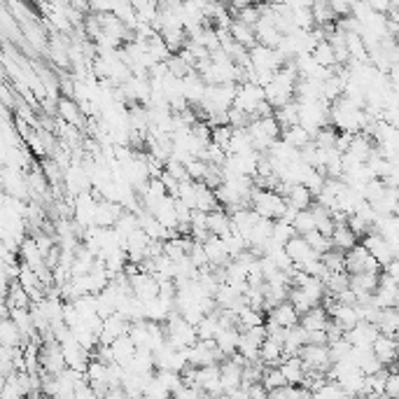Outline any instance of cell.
Instances as JSON below:
<instances>
[{
    "label": "cell",
    "instance_id": "7402d4cb",
    "mask_svg": "<svg viewBox=\"0 0 399 399\" xmlns=\"http://www.w3.org/2000/svg\"><path fill=\"white\" fill-rule=\"evenodd\" d=\"M206 227H208V232L215 236H225L227 232H232V218H229V213L222 208V206H218V208H213L208 213Z\"/></svg>",
    "mask_w": 399,
    "mask_h": 399
},
{
    "label": "cell",
    "instance_id": "484cf974",
    "mask_svg": "<svg viewBox=\"0 0 399 399\" xmlns=\"http://www.w3.org/2000/svg\"><path fill=\"white\" fill-rule=\"evenodd\" d=\"M371 150H374L371 136L357 131V133H352V141H350V145H348L346 152H350V155L355 157L357 161H367V157L371 155Z\"/></svg>",
    "mask_w": 399,
    "mask_h": 399
},
{
    "label": "cell",
    "instance_id": "9c48e42d",
    "mask_svg": "<svg viewBox=\"0 0 399 399\" xmlns=\"http://www.w3.org/2000/svg\"><path fill=\"white\" fill-rule=\"evenodd\" d=\"M371 352L379 357L383 367H395L397 362V336H386L379 334L376 341L371 343Z\"/></svg>",
    "mask_w": 399,
    "mask_h": 399
},
{
    "label": "cell",
    "instance_id": "30bf717a",
    "mask_svg": "<svg viewBox=\"0 0 399 399\" xmlns=\"http://www.w3.org/2000/svg\"><path fill=\"white\" fill-rule=\"evenodd\" d=\"M264 318L271 320L273 325H280V327H285V329L299 325V313H297L294 306L287 302V299H285V302H280V304H275L273 309H268L264 313Z\"/></svg>",
    "mask_w": 399,
    "mask_h": 399
},
{
    "label": "cell",
    "instance_id": "8992f818",
    "mask_svg": "<svg viewBox=\"0 0 399 399\" xmlns=\"http://www.w3.org/2000/svg\"><path fill=\"white\" fill-rule=\"evenodd\" d=\"M304 362L306 371H325L329 369V352H327V343H306V346L297 352Z\"/></svg>",
    "mask_w": 399,
    "mask_h": 399
},
{
    "label": "cell",
    "instance_id": "8fae6325",
    "mask_svg": "<svg viewBox=\"0 0 399 399\" xmlns=\"http://www.w3.org/2000/svg\"><path fill=\"white\" fill-rule=\"evenodd\" d=\"M196 386L203 390V395H222L220 364L196 367Z\"/></svg>",
    "mask_w": 399,
    "mask_h": 399
},
{
    "label": "cell",
    "instance_id": "74e56055",
    "mask_svg": "<svg viewBox=\"0 0 399 399\" xmlns=\"http://www.w3.org/2000/svg\"><path fill=\"white\" fill-rule=\"evenodd\" d=\"M138 227H141V225H138V215L131 213V210H121L117 222L112 225V229L121 236V239H126V236L131 234V232H136Z\"/></svg>",
    "mask_w": 399,
    "mask_h": 399
},
{
    "label": "cell",
    "instance_id": "e0dca14e",
    "mask_svg": "<svg viewBox=\"0 0 399 399\" xmlns=\"http://www.w3.org/2000/svg\"><path fill=\"white\" fill-rule=\"evenodd\" d=\"M239 339H241V329L232 325V327H220L218 334H215V346L220 348V352L225 357H229L232 352H236V346H239Z\"/></svg>",
    "mask_w": 399,
    "mask_h": 399
},
{
    "label": "cell",
    "instance_id": "f35d334b",
    "mask_svg": "<svg viewBox=\"0 0 399 399\" xmlns=\"http://www.w3.org/2000/svg\"><path fill=\"white\" fill-rule=\"evenodd\" d=\"M290 21H292L294 30H311L316 26V21H313V12L311 7H299V10H290Z\"/></svg>",
    "mask_w": 399,
    "mask_h": 399
},
{
    "label": "cell",
    "instance_id": "e575fe53",
    "mask_svg": "<svg viewBox=\"0 0 399 399\" xmlns=\"http://www.w3.org/2000/svg\"><path fill=\"white\" fill-rule=\"evenodd\" d=\"M103 264H105L107 271H110V275L121 273V271H124V268H126V264H129L126 250H124V248H117V250L107 252V255L103 257Z\"/></svg>",
    "mask_w": 399,
    "mask_h": 399
},
{
    "label": "cell",
    "instance_id": "bcb514c9",
    "mask_svg": "<svg viewBox=\"0 0 399 399\" xmlns=\"http://www.w3.org/2000/svg\"><path fill=\"white\" fill-rule=\"evenodd\" d=\"M311 397H322V399H341V397H346L343 395V390H341V386L336 381H332V379H327L325 383H322V386L316 390V393H313Z\"/></svg>",
    "mask_w": 399,
    "mask_h": 399
},
{
    "label": "cell",
    "instance_id": "1f68e13d",
    "mask_svg": "<svg viewBox=\"0 0 399 399\" xmlns=\"http://www.w3.org/2000/svg\"><path fill=\"white\" fill-rule=\"evenodd\" d=\"M218 198H215V191L213 187L206 185L203 180H196V203L194 208L196 210H203V213H210L213 208H218Z\"/></svg>",
    "mask_w": 399,
    "mask_h": 399
},
{
    "label": "cell",
    "instance_id": "60d3db41",
    "mask_svg": "<svg viewBox=\"0 0 399 399\" xmlns=\"http://www.w3.org/2000/svg\"><path fill=\"white\" fill-rule=\"evenodd\" d=\"M325 178H327V175L322 173V171H318V168L309 166V168H306V173H304V178H302V185L309 189L313 196H316L318 191L322 189V185H325Z\"/></svg>",
    "mask_w": 399,
    "mask_h": 399
},
{
    "label": "cell",
    "instance_id": "3957f363",
    "mask_svg": "<svg viewBox=\"0 0 399 399\" xmlns=\"http://www.w3.org/2000/svg\"><path fill=\"white\" fill-rule=\"evenodd\" d=\"M264 103V87H259L255 82H239L234 96V107H239L245 114H255V110Z\"/></svg>",
    "mask_w": 399,
    "mask_h": 399
},
{
    "label": "cell",
    "instance_id": "277c9868",
    "mask_svg": "<svg viewBox=\"0 0 399 399\" xmlns=\"http://www.w3.org/2000/svg\"><path fill=\"white\" fill-rule=\"evenodd\" d=\"M343 257H346V271L348 273H362V271H381L379 262L369 255V250L364 248L362 243H355L352 248H348L343 252Z\"/></svg>",
    "mask_w": 399,
    "mask_h": 399
},
{
    "label": "cell",
    "instance_id": "d6986e66",
    "mask_svg": "<svg viewBox=\"0 0 399 399\" xmlns=\"http://www.w3.org/2000/svg\"><path fill=\"white\" fill-rule=\"evenodd\" d=\"M278 369L280 374L285 376V383H292V386H299V383L304 381V362L299 355H290V357H282L278 362Z\"/></svg>",
    "mask_w": 399,
    "mask_h": 399
},
{
    "label": "cell",
    "instance_id": "c3c4849f",
    "mask_svg": "<svg viewBox=\"0 0 399 399\" xmlns=\"http://www.w3.org/2000/svg\"><path fill=\"white\" fill-rule=\"evenodd\" d=\"M245 390H248V397H259V399H262V397H268V390L262 386V381L250 383V386L245 388Z\"/></svg>",
    "mask_w": 399,
    "mask_h": 399
},
{
    "label": "cell",
    "instance_id": "d6a6232c",
    "mask_svg": "<svg viewBox=\"0 0 399 399\" xmlns=\"http://www.w3.org/2000/svg\"><path fill=\"white\" fill-rule=\"evenodd\" d=\"M112 14H114V17H117L129 30H131V28L136 26V21H138V14H136V7L131 5V0H114Z\"/></svg>",
    "mask_w": 399,
    "mask_h": 399
},
{
    "label": "cell",
    "instance_id": "9a60e30c",
    "mask_svg": "<svg viewBox=\"0 0 399 399\" xmlns=\"http://www.w3.org/2000/svg\"><path fill=\"white\" fill-rule=\"evenodd\" d=\"M201 245H203L206 257H208V264L210 266H225L229 262V252L225 248V241H222V236L208 234V239H206Z\"/></svg>",
    "mask_w": 399,
    "mask_h": 399
},
{
    "label": "cell",
    "instance_id": "83f0119b",
    "mask_svg": "<svg viewBox=\"0 0 399 399\" xmlns=\"http://www.w3.org/2000/svg\"><path fill=\"white\" fill-rule=\"evenodd\" d=\"M376 327H379L381 334H386V336H397V332H399L397 306H390V309H381L379 318H376Z\"/></svg>",
    "mask_w": 399,
    "mask_h": 399
},
{
    "label": "cell",
    "instance_id": "ab89813d",
    "mask_svg": "<svg viewBox=\"0 0 399 399\" xmlns=\"http://www.w3.org/2000/svg\"><path fill=\"white\" fill-rule=\"evenodd\" d=\"M322 264L327 266V271H346V257H343V250L329 248L320 255Z\"/></svg>",
    "mask_w": 399,
    "mask_h": 399
},
{
    "label": "cell",
    "instance_id": "f546056e",
    "mask_svg": "<svg viewBox=\"0 0 399 399\" xmlns=\"http://www.w3.org/2000/svg\"><path fill=\"white\" fill-rule=\"evenodd\" d=\"M280 359H282V343L266 336V339L259 343V362L264 367H271V364H278Z\"/></svg>",
    "mask_w": 399,
    "mask_h": 399
},
{
    "label": "cell",
    "instance_id": "8d00e7d4",
    "mask_svg": "<svg viewBox=\"0 0 399 399\" xmlns=\"http://www.w3.org/2000/svg\"><path fill=\"white\" fill-rule=\"evenodd\" d=\"M311 12H313V21H316V26H325V24L336 21V14L332 12V7H329L327 0H313Z\"/></svg>",
    "mask_w": 399,
    "mask_h": 399
},
{
    "label": "cell",
    "instance_id": "ee69618b",
    "mask_svg": "<svg viewBox=\"0 0 399 399\" xmlns=\"http://www.w3.org/2000/svg\"><path fill=\"white\" fill-rule=\"evenodd\" d=\"M292 236H294V229H292V225H290V222L273 220V225H271V239L273 241H278V243L285 245L290 239H292Z\"/></svg>",
    "mask_w": 399,
    "mask_h": 399
},
{
    "label": "cell",
    "instance_id": "cb8c5ba5",
    "mask_svg": "<svg viewBox=\"0 0 399 399\" xmlns=\"http://www.w3.org/2000/svg\"><path fill=\"white\" fill-rule=\"evenodd\" d=\"M343 390V395L346 397H364V374L355 369L346 376H341L339 381H336Z\"/></svg>",
    "mask_w": 399,
    "mask_h": 399
},
{
    "label": "cell",
    "instance_id": "5bb4252c",
    "mask_svg": "<svg viewBox=\"0 0 399 399\" xmlns=\"http://www.w3.org/2000/svg\"><path fill=\"white\" fill-rule=\"evenodd\" d=\"M121 206L117 201H107V198H98L96 201V213H94V225L98 227H112L117 218L121 215Z\"/></svg>",
    "mask_w": 399,
    "mask_h": 399
},
{
    "label": "cell",
    "instance_id": "7dc6e473",
    "mask_svg": "<svg viewBox=\"0 0 399 399\" xmlns=\"http://www.w3.org/2000/svg\"><path fill=\"white\" fill-rule=\"evenodd\" d=\"M143 397H150V399H161V397H171V393H168V390L161 386V383L157 381V376H152L150 379V383L148 386H145V390H143Z\"/></svg>",
    "mask_w": 399,
    "mask_h": 399
},
{
    "label": "cell",
    "instance_id": "f1b7e54d",
    "mask_svg": "<svg viewBox=\"0 0 399 399\" xmlns=\"http://www.w3.org/2000/svg\"><path fill=\"white\" fill-rule=\"evenodd\" d=\"M250 150H252V138L248 133V126L232 129V138L227 143L229 155H241V152H250Z\"/></svg>",
    "mask_w": 399,
    "mask_h": 399
},
{
    "label": "cell",
    "instance_id": "7a4b0ae2",
    "mask_svg": "<svg viewBox=\"0 0 399 399\" xmlns=\"http://www.w3.org/2000/svg\"><path fill=\"white\" fill-rule=\"evenodd\" d=\"M299 105V124H302L311 136L320 126L329 124V103L322 98H311V101H297Z\"/></svg>",
    "mask_w": 399,
    "mask_h": 399
},
{
    "label": "cell",
    "instance_id": "ac0fdd59",
    "mask_svg": "<svg viewBox=\"0 0 399 399\" xmlns=\"http://www.w3.org/2000/svg\"><path fill=\"white\" fill-rule=\"evenodd\" d=\"M306 343H309V334L302 325H294L287 329L285 334V341H282V357H290V355H297Z\"/></svg>",
    "mask_w": 399,
    "mask_h": 399
},
{
    "label": "cell",
    "instance_id": "ffe728a7",
    "mask_svg": "<svg viewBox=\"0 0 399 399\" xmlns=\"http://www.w3.org/2000/svg\"><path fill=\"white\" fill-rule=\"evenodd\" d=\"M107 348H110V357H112V362H117L124 367L129 359H131V355L136 352V346H133V341L129 339V334H121L117 336L112 343H107Z\"/></svg>",
    "mask_w": 399,
    "mask_h": 399
},
{
    "label": "cell",
    "instance_id": "f6af8a7d",
    "mask_svg": "<svg viewBox=\"0 0 399 399\" xmlns=\"http://www.w3.org/2000/svg\"><path fill=\"white\" fill-rule=\"evenodd\" d=\"M304 239H306V243H309V248H311V250H316L318 255H322V252H325V250L332 248V241H329V236L320 234L318 229H313V232L304 234Z\"/></svg>",
    "mask_w": 399,
    "mask_h": 399
},
{
    "label": "cell",
    "instance_id": "4316f807",
    "mask_svg": "<svg viewBox=\"0 0 399 399\" xmlns=\"http://www.w3.org/2000/svg\"><path fill=\"white\" fill-rule=\"evenodd\" d=\"M285 201H287V206H292V208L304 210V208H309V206L313 203V194L302 185V182H297V185H290L287 187Z\"/></svg>",
    "mask_w": 399,
    "mask_h": 399
},
{
    "label": "cell",
    "instance_id": "d590c367",
    "mask_svg": "<svg viewBox=\"0 0 399 399\" xmlns=\"http://www.w3.org/2000/svg\"><path fill=\"white\" fill-rule=\"evenodd\" d=\"M311 56L318 61L320 66H325V68H336V56H334V49H332V44H329L327 40H320L316 47H313L311 52Z\"/></svg>",
    "mask_w": 399,
    "mask_h": 399
},
{
    "label": "cell",
    "instance_id": "b9f144b4",
    "mask_svg": "<svg viewBox=\"0 0 399 399\" xmlns=\"http://www.w3.org/2000/svg\"><path fill=\"white\" fill-rule=\"evenodd\" d=\"M292 229H294V234H299V236H304V234H309V232L316 229V220H313V215H311L309 208L297 210L294 220H292Z\"/></svg>",
    "mask_w": 399,
    "mask_h": 399
},
{
    "label": "cell",
    "instance_id": "836d02e7",
    "mask_svg": "<svg viewBox=\"0 0 399 399\" xmlns=\"http://www.w3.org/2000/svg\"><path fill=\"white\" fill-rule=\"evenodd\" d=\"M273 117L278 119L280 129H285V126H290V124H299V105H297L294 98H290L285 105L275 107V110H273Z\"/></svg>",
    "mask_w": 399,
    "mask_h": 399
},
{
    "label": "cell",
    "instance_id": "ba28073f",
    "mask_svg": "<svg viewBox=\"0 0 399 399\" xmlns=\"http://www.w3.org/2000/svg\"><path fill=\"white\" fill-rule=\"evenodd\" d=\"M129 332V320H124L119 316L117 311L110 313L107 318H103V325H101V332H98V343H112L117 336L126 334Z\"/></svg>",
    "mask_w": 399,
    "mask_h": 399
},
{
    "label": "cell",
    "instance_id": "7bdbcfd3",
    "mask_svg": "<svg viewBox=\"0 0 399 399\" xmlns=\"http://www.w3.org/2000/svg\"><path fill=\"white\" fill-rule=\"evenodd\" d=\"M155 376H157V381H159L161 386H164L171 395L182 386L180 371H173V369H155Z\"/></svg>",
    "mask_w": 399,
    "mask_h": 399
},
{
    "label": "cell",
    "instance_id": "5b68a950",
    "mask_svg": "<svg viewBox=\"0 0 399 399\" xmlns=\"http://www.w3.org/2000/svg\"><path fill=\"white\" fill-rule=\"evenodd\" d=\"M359 243L369 250V255L376 259V262H379V266H386L390 259H397V250L386 239H383L381 234H376L374 229H369V232L359 239Z\"/></svg>",
    "mask_w": 399,
    "mask_h": 399
},
{
    "label": "cell",
    "instance_id": "52a82bcc",
    "mask_svg": "<svg viewBox=\"0 0 399 399\" xmlns=\"http://www.w3.org/2000/svg\"><path fill=\"white\" fill-rule=\"evenodd\" d=\"M379 327L374 325V322H364L359 320L357 325H352L350 329H346L343 332V336L348 339L350 346L355 348H371V343L376 341V336H379Z\"/></svg>",
    "mask_w": 399,
    "mask_h": 399
},
{
    "label": "cell",
    "instance_id": "4dcf8cb0",
    "mask_svg": "<svg viewBox=\"0 0 399 399\" xmlns=\"http://www.w3.org/2000/svg\"><path fill=\"white\" fill-rule=\"evenodd\" d=\"M280 141H285L287 145H292V148L302 150L306 143H311V133L306 131L302 124H290L280 131Z\"/></svg>",
    "mask_w": 399,
    "mask_h": 399
},
{
    "label": "cell",
    "instance_id": "d4e9b609",
    "mask_svg": "<svg viewBox=\"0 0 399 399\" xmlns=\"http://www.w3.org/2000/svg\"><path fill=\"white\" fill-rule=\"evenodd\" d=\"M229 35L234 37L236 42L241 44V47H245V49H250L252 44H255L257 40H255V30H252V26L250 24H245V21H241V19H232V24H229Z\"/></svg>",
    "mask_w": 399,
    "mask_h": 399
},
{
    "label": "cell",
    "instance_id": "4fadbf2b",
    "mask_svg": "<svg viewBox=\"0 0 399 399\" xmlns=\"http://www.w3.org/2000/svg\"><path fill=\"white\" fill-rule=\"evenodd\" d=\"M252 30H255V40L259 44H266V47H275L280 40V35H282L280 30L273 26V21L268 14H262V17L252 24Z\"/></svg>",
    "mask_w": 399,
    "mask_h": 399
},
{
    "label": "cell",
    "instance_id": "6da1fadb",
    "mask_svg": "<svg viewBox=\"0 0 399 399\" xmlns=\"http://www.w3.org/2000/svg\"><path fill=\"white\" fill-rule=\"evenodd\" d=\"M248 201H250V208L255 210L259 218H266V220H278L287 206L282 194H278L275 189H262V187H252Z\"/></svg>",
    "mask_w": 399,
    "mask_h": 399
},
{
    "label": "cell",
    "instance_id": "681fc988",
    "mask_svg": "<svg viewBox=\"0 0 399 399\" xmlns=\"http://www.w3.org/2000/svg\"><path fill=\"white\" fill-rule=\"evenodd\" d=\"M282 5H285L287 10H299V7H311L313 0H282Z\"/></svg>",
    "mask_w": 399,
    "mask_h": 399
},
{
    "label": "cell",
    "instance_id": "44dd1931",
    "mask_svg": "<svg viewBox=\"0 0 399 399\" xmlns=\"http://www.w3.org/2000/svg\"><path fill=\"white\" fill-rule=\"evenodd\" d=\"M327 320H329V316H327L325 306L318 304V306H313V309H309L306 313L299 316V325H302L306 332H313V329H325Z\"/></svg>",
    "mask_w": 399,
    "mask_h": 399
},
{
    "label": "cell",
    "instance_id": "7c38bea8",
    "mask_svg": "<svg viewBox=\"0 0 399 399\" xmlns=\"http://www.w3.org/2000/svg\"><path fill=\"white\" fill-rule=\"evenodd\" d=\"M180 80H182V96L187 98L189 105L196 107L198 103H201V98H203L206 87H208V84L201 80V75H198L196 71H189L187 75H182Z\"/></svg>",
    "mask_w": 399,
    "mask_h": 399
},
{
    "label": "cell",
    "instance_id": "2e32d148",
    "mask_svg": "<svg viewBox=\"0 0 399 399\" xmlns=\"http://www.w3.org/2000/svg\"><path fill=\"white\" fill-rule=\"evenodd\" d=\"M285 252L290 255V259H292V264H294V266L304 264L306 259L320 257L316 250H311V248H309V243H306L304 236H299V234H294L292 239H290V241L285 243Z\"/></svg>",
    "mask_w": 399,
    "mask_h": 399
},
{
    "label": "cell",
    "instance_id": "603a6c76",
    "mask_svg": "<svg viewBox=\"0 0 399 399\" xmlns=\"http://www.w3.org/2000/svg\"><path fill=\"white\" fill-rule=\"evenodd\" d=\"M329 241H332V248L346 252V250L352 248V245H355L359 239L350 232L346 222H336L334 229H332V234H329Z\"/></svg>",
    "mask_w": 399,
    "mask_h": 399
}]
</instances>
